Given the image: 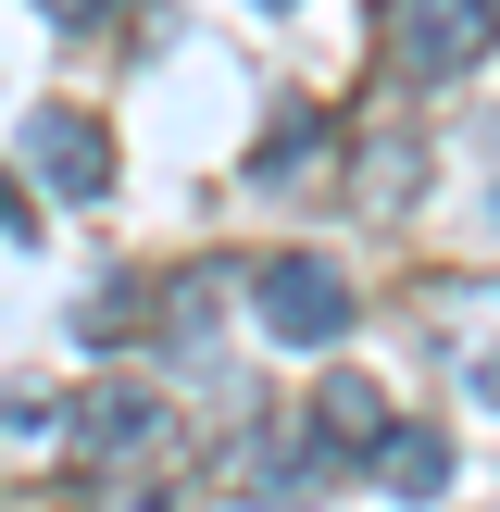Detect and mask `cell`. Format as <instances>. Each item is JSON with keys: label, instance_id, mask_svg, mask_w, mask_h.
Segmentation results:
<instances>
[{"label": "cell", "instance_id": "1", "mask_svg": "<svg viewBox=\"0 0 500 512\" xmlns=\"http://www.w3.org/2000/svg\"><path fill=\"white\" fill-rule=\"evenodd\" d=\"M375 38L400 75H463L500 50V0H375Z\"/></svg>", "mask_w": 500, "mask_h": 512}, {"label": "cell", "instance_id": "2", "mask_svg": "<svg viewBox=\"0 0 500 512\" xmlns=\"http://www.w3.org/2000/svg\"><path fill=\"white\" fill-rule=\"evenodd\" d=\"M250 313H263L288 350H325V338L350 325V275L325 263V250H275V263L250 275Z\"/></svg>", "mask_w": 500, "mask_h": 512}, {"label": "cell", "instance_id": "3", "mask_svg": "<svg viewBox=\"0 0 500 512\" xmlns=\"http://www.w3.org/2000/svg\"><path fill=\"white\" fill-rule=\"evenodd\" d=\"M325 475H338L325 425H250V438L225 450V488H238V500H263V512H300V500H325Z\"/></svg>", "mask_w": 500, "mask_h": 512}, {"label": "cell", "instance_id": "4", "mask_svg": "<svg viewBox=\"0 0 500 512\" xmlns=\"http://www.w3.org/2000/svg\"><path fill=\"white\" fill-rule=\"evenodd\" d=\"M75 438H88L100 463H163V450H175V413H163V400L138 388V375H125V388L75 400Z\"/></svg>", "mask_w": 500, "mask_h": 512}, {"label": "cell", "instance_id": "5", "mask_svg": "<svg viewBox=\"0 0 500 512\" xmlns=\"http://www.w3.org/2000/svg\"><path fill=\"white\" fill-rule=\"evenodd\" d=\"M25 150H38V175H50L63 200H100V188H113V138H100L88 113H38Z\"/></svg>", "mask_w": 500, "mask_h": 512}, {"label": "cell", "instance_id": "6", "mask_svg": "<svg viewBox=\"0 0 500 512\" xmlns=\"http://www.w3.org/2000/svg\"><path fill=\"white\" fill-rule=\"evenodd\" d=\"M363 463H375V488H388V500H438V488H450V438H438V425H388Z\"/></svg>", "mask_w": 500, "mask_h": 512}, {"label": "cell", "instance_id": "7", "mask_svg": "<svg viewBox=\"0 0 500 512\" xmlns=\"http://www.w3.org/2000/svg\"><path fill=\"white\" fill-rule=\"evenodd\" d=\"M63 450H75V400H50V388L0 400V463H63Z\"/></svg>", "mask_w": 500, "mask_h": 512}, {"label": "cell", "instance_id": "8", "mask_svg": "<svg viewBox=\"0 0 500 512\" xmlns=\"http://www.w3.org/2000/svg\"><path fill=\"white\" fill-rule=\"evenodd\" d=\"M313 425L338 438V463H363V450L388 438V400H375L363 375H325V388H313Z\"/></svg>", "mask_w": 500, "mask_h": 512}, {"label": "cell", "instance_id": "9", "mask_svg": "<svg viewBox=\"0 0 500 512\" xmlns=\"http://www.w3.org/2000/svg\"><path fill=\"white\" fill-rule=\"evenodd\" d=\"M463 375H475V400H500V338H488V350H463Z\"/></svg>", "mask_w": 500, "mask_h": 512}, {"label": "cell", "instance_id": "10", "mask_svg": "<svg viewBox=\"0 0 500 512\" xmlns=\"http://www.w3.org/2000/svg\"><path fill=\"white\" fill-rule=\"evenodd\" d=\"M25 225H38V213H25V188L0 175V238H25Z\"/></svg>", "mask_w": 500, "mask_h": 512}, {"label": "cell", "instance_id": "11", "mask_svg": "<svg viewBox=\"0 0 500 512\" xmlns=\"http://www.w3.org/2000/svg\"><path fill=\"white\" fill-rule=\"evenodd\" d=\"M38 13H50V25H100L113 0H38Z\"/></svg>", "mask_w": 500, "mask_h": 512}, {"label": "cell", "instance_id": "12", "mask_svg": "<svg viewBox=\"0 0 500 512\" xmlns=\"http://www.w3.org/2000/svg\"><path fill=\"white\" fill-rule=\"evenodd\" d=\"M275 13H288V0H275Z\"/></svg>", "mask_w": 500, "mask_h": 512}]
</instances>
